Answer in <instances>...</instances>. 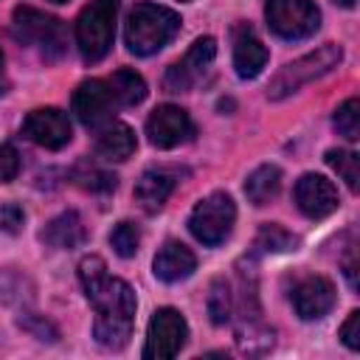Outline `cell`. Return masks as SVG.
I'll list each match as a JSON object with an SVG mask.
<instances>
[{"instance_id":"obj_6","label":"cell","mask_w":360,"mask_h":360,"mask_svg":"<svg viewBox=\"0 0 360 360\" xmlns=\"http://www.w3.org/2000/svg\"><path fill=\"white\" fill-rule=\"evenodd\" d=\"M233 222H236L233 200L225 191H214V194L202 197L194 205V211L188 217V231L194 233L197 242H202L208 248H217L231 236Z\"/></svg>"},{"instance_id":"obj_1","label":"cell","mask_w":360,"mask_h":360,"mask_svg":"<svg viewBox=\"0 0 360 360\" xmlns=\"http://www.w3.org/2000/svg\"><path fill=\"white\" fill-rule=\"evenodd\" d=\"M79 281L84 287V295L96 307V343L110 352L124 349L129 343L138 307L132 287L121 278H112L101 256H84L79 262Z\"/></svg>"},{"instance_id":"obj_2","label":"cell","mask_w":360,"mask_h":360,"mask_svg":"<svg viewBox=\"0 0 360 360\" xmlns=\"http://www.w3.org/2000/svg\"><path fill=\"white\" fill-rule=\"evenodd\" d=\"M177 31H180V17L172 8L155 3H138L127 17L124 39L135 56H149L160 51L166 42H172Z\"/></svg>"},{"instance_id":"obj_15","label":"cell","mask_w":360,"mask_h":360,"mask_svg":"<svg viewBox=\"0 0 360 360\" xmlns=\"http://www.w3.org/2000/svg\"><path fill=\"white\" fill-rule=\"evenodd\" d=\"M264 65H267L264 42L248 25L236 28V37H233V68H236L239 79H256Z\"/></svg>"},{"instance_id":"obj_11","label":"cell","mask_w":360,"mask_h":360,"mask_svg":"<svg viewBox=\"0 0 360 360\" xmlns=\"http://www.w3.org/2000/svg\"><path fill=\"white\" fill-rule=\"evenodd\" d=\"M146 135L149 143L158 149H174L180 143H186L194 135V124L188 118L186 110L174 107V104H160L149 121H146Z\"/></svg>"},{"instance_id":"obj_7","label":"cell","mask_w":360,"mask_h":360,"mask_svg":"<svg viewBox=\"0 0 360 360\" xmlns=\"http://www.w3.org/2000/svg\"><path fill=\"white\" fill-rule=\"evenodd\" d=\"M264 20L281 39H307L321 25V11L312 0H267Z\"/></svg>"},{"instance_id":"obj_9","label":"cell","mask_w":360,"mask_h":360,"mask_svg":"<svg viewBox=\"0 0 360 360\" xmlns=\"http://www.w3.org/2000/svg\"><path fill=\"white\" fill-rule=\"evenodd\" d=\"M115 110H118V101H115L110 84L101 79H87L73 90V112L87 129L107 127L112 121Z\"/></svg>"},{"instance_id":"obj_19","label":"cell","mask_w":360,"mask_h":360,"mask_svg":"<svg viewBox=\"0 0 360 360\" xmlns=\"http://www.w3.org/2000/svg\"><path fill=\"white\" fill-rule=\"evenodd\" d=\"M135 132L127 124H107L96 138V155L101 160H127L135 152Z\"/></svg>"},{"instance_id":"obj_30","label":"cell","mask_w":360,"mask_h":360,"mask_svg":"<svg viewBox=\"0 0 360 360\" xmlns=\"http://www.w3.org/2000/svg\"><path fill=\"white\" fill-rule=\"evenodd\" d=\"M20 174V152L11 143H0V180L8 183Z\"/></svg>"},{"instance_id":"obj_27","label":"cell","mask_w":360,"mask_h":360,"mask_svg":"<svg viewBox=\"0 0 360 360\" xmlns=\"http://www.w3.org/2000/svg\"><path fill=\"white\" fill-rule=\"evenodd\" d=\"M332 124H335L338 135H343L346 141H357V138H360V101H357V98L343 101V104L335 110Z\"/></svg>"},{"instance_id":"obj_13","label":"cell","mask_w":360,"mask_h":360,"mask_svg":"<svg viewBox=\"0 0 360 360\" xmlns=\"http://www.w3.org/2000/svg\"><path fill=\"white\" fill-rule=\"evenodd\" d=\"M338 188L323 174H304L295 183V205L309 219H323L338 208Z\"/></svg>"},{"instance_id":"obj_28","label":"cell","mask_w":360,"mask_h":360,"mask_svg":"<svg viewBox=\"0 0 360 360\" xmlns=\"http://www.w3.org/2000/svg\"><path fill=\"white\" fill-rule=\"evenodd\" d=\"M110 245L121 259H132L141 245V231L135 222H118L110 233Z\"/></svg>"},{"instance_id":"obj_26","label":"cell","mask_w":360,"mask_h":360,"mask_svg":"<svg viewBox=\"0 0 360 360\" xmlns=\"http://www.w3.org/2000/svg\"><path fill=\"white\" fill-rule=\"evenodd\" d=\"M231 309H233V301H231V290L222 278L211 281V290H208V315H211V323L214 326H222L231 321Z\"/></svg>"},{"instance_id":"obj_21","label":"cell","mask_w":360,"mask_h":360,"mask_svg":"<svg viewBox=\"0 0 360 360\" xmlns=\"http://www.w3.org/2000/svg\"><path fill=\"white\" fill-rule=\"evenodd\" d=\"M276 338H273V329L264 326L259 318H245L239 326H236V349L248 357H259V354H267L273 349Z\"/></svg>"},{"instance_id":"obj_29","label":"cell","mask_w":360,"mask_h":360,"mask_svg":"<svg viewBox=\"0 0 360 360\" xmlns=\"http://www.w3.org/2000/svg\"><path fill=\"white\" fill-rule=\"evenodd\" d=\"M20 326H22L25 332H31L37 340H48V343H53V340L59 338L56 326H53L51 321H45L42 315H22V318H20Z\"/></svg>"},{"instance_id":"obj_4","label":"cell","mask_w":360,"mask_h":360,"mask_svg":"<svg viewBox=\"0 0 360 360\" xmlns=\"http://www.w3.org/2000/svg\"><path fill=\"white\" fill-rule=\"evenodd\" d=\"M118 0H90L76 20V45L84 62H98L112 48Z\"/></svg>"},{"instance_id":"obj_12","label":"cell","mask_w":360,"mask_h":360,"mask_svg":"<svg viewBox=\"0 0 360 360\" xmlns=\"http://www.w3.org/2000/svg\"><path fill=\"white\" fill-rule=\"evenodd\" d=\"M22 132L45 149H62L70 141V121L62 110L56 107H39L31 110L22 121Z\"/></svg>"},{"instance_id":"obj_14","label":"cell","mask_w":360,"mask_h":360,"mask_svg":"<svg viewBox=\"0 0 360 360\" xmlns=\"http://www.w3.org/2000/svg\"><path fill=\"white\" fill-rule=\"evenodd\" d=\"M292 307L298 318L318 321L335 307V287L323 276H307L292 287Z\"/></svg>"},{"instance_id":"obj_18","label":"cell","mask_w":360,"mask_h":360,"mask_svg":"<svg viewBox=\"0 0 360 360\" xmlns=\"http://www.w3.org/2000/svg\"><path fill=\"white\" fill-rule=\"evenodd\" d=\"M45 245L51 248H62V250H70V248H79L84 239H87V228L82 222V217L76 211H65L59 217H53L45 231L39 233Z\"/></svg>"},{"instance_id":"obj_22","label":"cell","mask_w":360,"mask_h":360,"mask_svg":"<svg viewBox=\"0 0 360 360\" xmlns=\"http://www.w3.org/2000/svg\"><path fill=\"white\" fill-rule=\"evenodd\" d=\"M107 84H110L118 107H135V104H141L146 98V82L135 70H127V68L124 70H115L107 79Z\"/></svg>"},{"instance_id":"obj_16","label":"cell","mask_w":360,"mask_h":360,"mask_svg":"<svg viewBox=\"0 0 360 360\" xmlns=\"http://www.w3.org/2000/svg\"><path fill=\"white\" fill-rule=\"evenodd\" d=\"M152 267H155V276H158L160 281L174 284V281H183V278H188V276L194 273L197 259H194V253H191L183 242H166V245L155 253Z\"/></svg>"},{"instance_id":"obj_20","label":"cell","mask_w":360,"mask_h":360,"mask_svg":"<svg viewBox=\"0 0 360 360\" xmlns=\"http://www.w3.org/2000/svg\"><path fill=\"white\" fill-rule=\"evenodd\" d=\"M281 191V169L273 163H264L259 169H253L245 180V197L253 205H267L270 200H276Z\"/></svg>"},{"instance_id":"obj_5","label":"cell","mask_w":360,"mask_h":360,"mask_svg":"<svg viewBox=\"0 0 360 360\" xmlns=\"http://www.w3.org/2000/svg\"><path fill=\"white\" fill-rule=\"evenodd\" d=\"M11 31L22 45L39 51V56H45V59H59L68 51V34H65L62 20H56L45 11H37L31 6L14 8Z\"/></svg>"},{"instance_id":"obj_32","label":"cell","mask_w":360,"mask_h":360,"mask_svg":"<svg viewBox=\"0 0 360 360\" xmlns=\"http://www.w3.org/2000/svg\"><path fill=\"white\" fill-rule=\"evenodd\" d=\"M22 208L17 205V202H6V205H0V228L6 231V233H17L20 228H22Z\"/></svg>"},{"instance_id":"obj_23","label":"cell","mask_w":360,"mask_h":360,"mask_svg":"<svg viewBox=\"0 0 360 360\" xmlns=\"http://www.w3.org/2000/svg\"><path fill=\"white\" fill-rule=\"evenodd\" d=\"M70 177H73V183H76L79 188H84V191H90V194H110V191H115V183H118L115 174L98 169V166L90 163V160L76 163L73 172H70Z\"/></svg>"},{"instance_id":"obj_35","label":"cell","mask_w":360,"mask_h":360,"mask_svg":"<svg viewBox=\"0 0 360 360\" xmlns=\"http://www.w3.org/2000/svg\"><path fill=\"white\" fill-rule=\"evenodd\" d=\"M51 3H65V0H51Z\"/></svg>"},{"instance_id":"obj_25","label":"cell","mask_w":360,"mask_h":360,"mask_svg":"<svg viewBox=\"0 0 360 360\" xmlns=\"http://www.w3.org/2000/svg\"><path fill=\"white\" fill-rule=\"evenodd\" d=\"M326 163L340 174V180L352 191L360 188V158H357V152H352V149H329L326 152Z\"/></svg>"},{"instance_id":"obj_24","label":"cell","mask_w":360,"mask_h":360,"mask_svg":"<svg viewBox=\"0 0 360 360\" xmlns=\"http://www.w3.org/2000/svg\"><path fill=\"white\" fill-rule=\"evenodd\" d=\"M295 245H298V239L290 231H284L281 225H273V222L262 225L259 233H256V242H253V248L259 253H287V250H295Z\"/></svg>"},{"instance_id":"obj_33","label":"cell","mask_w":360,"mask_h":360,"mask_svg":"<svg viewBox=\"0 0 360 360\" xmlns=\"http://www.w3.org/2000/svg\"><path fill=\"white\" fill-rule=\"evenodd\" d=\"M8 93V73H6V56L0 51V96Z\"/></svg>"},{"instance_id":"obj_17","label":"cell","mask_w":360,"mask_h":360,"mask_svg":"<svg viewBox=\"0 0 360 360\" xmlns=\"http://www.w3.org/2000/svg\"><path fill=\"white\" fill-rule=\"evenodd\" d=\"M174 174L169 169H146L138 183H135V202L146 211V214H155L166 205L172 188H174Z\"/></svg>"},{"instance_id":"obj_8","label":"cell","mask_w":360,"mask_h":360,"mask_svg":"<svg viewBox=\"0 0 360 360\" xmlns=\"http://www.w3.org/2000/svg\"><path fill=\"white\" fill-rule=\"evenodd\" d=\"M186 338H188V326H186V318L172 309V307H160L152 321H149V329H146V343H143V357L146 360H166V357H174L183 346H186Z\"/></svg>"},{"instance_id":"obj_3","label":"cell","mask_w":360,"mask_h":360,"mask_svg":"<svg viewBox=\"0 0 360 360\" xmlns=\"http://www.w3.org/2000/svg\"><path fill=\"white\" fill-rule=\"evenodd\" d=\"M340 59H343V51H340V45H335V42H326V45H321V48L304 53L301 59L284 65V68L273 76V82H270V87H267V98L281 101V98L298 93L304 84H309V82L326 76L332 68H338Z\"/></svg>"},{"instance_id":"obj_31","label":"cell","mask_w":360,"mask_h":360,"mask_svg":"<svg viewBox=\"0 0 360 360\" xmlns=\"http://www.w3.org/2000/svg\"><path fill=\"white\" fill-rule=\"evenodd\" d=\"M340 340H343L352 352L360 349V312H357V309H352L349 318H346V323L340 326Z\"/></svg>"},{"instance_id":"obj_10","label":"cell","mask_w":360,"mask_h":360,"mask_svg":"<svg viewBox=\"0 0 360 360\" xmlns=\"http://www.w3.org/2000/svg\"><path fill=\"white\" fill-rule=\"evenodd\" d=\"M217 56V42L214 37H200L194 39V45L186 51L183 59H177L174 65H169L166 76H163V87L169 93H183L188 90L197 79H202V73L208 70V65Z\"/></svg>"},{"instance_id":"obj_34","label":"cell","mask_w":360,"mask_h":360,"mask_svg":"<svg viewBox=\"0 0 360 360\" xmlns=\"http://www.w3.org/2000/svg\"><path fill=\"white\" fill-rule=\"evenodd\" d=\"M338 6H343V8H354L357 6V0H335Z\"/></svg>"}]
</instances>
